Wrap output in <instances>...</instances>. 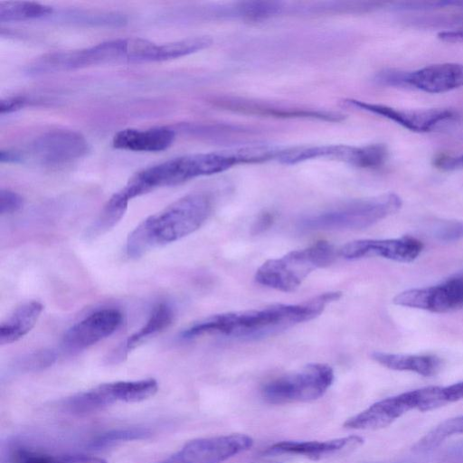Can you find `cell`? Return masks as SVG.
I'll return each instance as SVG.
<instances>
[{"instance_id":"cell-29","label":"cell","mask_w":463,"mask_h":463,"mask_svg":"<svg viewBox=\"0 0 463 463\" xmlns=\"http://www.w3.org/2000/svg\"><path fill=\"white\" fill-rule=\"evenodd\" d=\"M152 433L151 429L140 426L113 429L94 437L88 446L93 449H101L122 442L146 439Z\"/></svg>"},{"instance_id":"cell-33","label":"cell","mask_w":463,"mask_h":463,"mask_svg":"<svg viewBox=\"0 0 463 463\" xmlns=\"http://www.w3.org/2000/svg\"><path fill=\"white\" fill-rule=\"evenodd\" d=\"M435 236L442 241H455L463 238V222L447 221L436 229Z\"/></svg>"},{"instance_id":"cell-15","label":"cell","mask_w":463,"mask_h":463,"mask_svg":"<svg viewBox=\"0 0 463 463\" xmlns=\"http://www.w3.org/2000/svg\"><path fill=\"white\" fill-rule=\"evenodd\" d=\"M363 443L364 439L356 435L327 440H283L268 447L263 455H295L319 460L350 451Z\"/></svg>"},{"instance_id":"cell-3","label":"cell","mask_w":463,"mask_h":463,"mask_svg":"<svg viewBox=\"0 0 463 463\" xmlns=\"http://www.w3.org/2000/svg\"><path fill=\"white\" fill-rule=\"evenodd\" d=\"M241 163H244L241 148L183 156L137 173L119 191L128 200H131L157 187L175 185L198 176L222 173Z\"/></svg>"},{"instance_id":"cell-11","label":"cell","mask_w":463,"mask_h":463,"mask_svg":"<svg viewBox=\"0 0 463 463\" xmlns=\"http://www.w3.org/2000/svg\"><path fill=\"white\" fill-rule=\"evenodd\" d=\"M395 305L444 313L463 307V277L451 278L439 285L411 288L396 295Z\"/></svg>"},{"instance_id":"cell-13","label":"cell","mask_w":463,"mask_h":463,"mask_svg":"<svg viewBox=\"0 0 463 463\" xmlns=\"http://www.w3.org/2000/svg\"><path fill=\"white\" fill-rule=\"evenodd\" d=\"M422 247L419 240L411 236L386 240L366 239L345 244L339 253L348 260L382 257L400 262H411L420 255Z\"/></svg>"},{"instance_id":"cell-36","label":"cell","mask_w":463,"mask_h":463,"mask_svg":"<svg viewBox=\"0 0 463 463\" xmlns=\"http://www.w3.org/2000/svg\"><path fill=\"white\" fill-rule=\"evenodd\" d=\"M433 165L443 171L463 170V154L438 156L435 158Z\"/></svg>"},{"instance_id":"cell-37","label":"cell","mask_w":463,"mask_h":463,"mask_svg":"<svg viewBox=\"0 0 463 463\" xmlns=\"http://www.w3.org/2000/svg\"><path fill=\"white\" fill-rule=\"evenodd\" d=\"M25 104V99L20 96L9 97L0 100V113L6 114L22 109Z\"/></svg>"},{"instance_id":"cell-28","label":"cell","mask_w":463,"mask_h":463,"mask_svg":"<svg viewBox=\"0 0 463 463\" xmlns=\"http://www.w3.org/2000/svg\"><path fill=\"white\" fill-rule=\"evenodd\" d=\"M463 433V415L448 419L433 428L413 446L415 452H428L438 448L445 439Z\"/></svg>"},{"instance_id":"cell-25","label":"cell","mask_w":463,"mask_h":463,"mask_svg":"<svg viewBox=\"0 0 463 463\" xmlns=\"http://www.w3.org/2000/svg\"><path fill=\"white\" fill-rule=\"evenodd\" d=\"M107 386L115 403L142 402L154 396L158 390V383L153 378L107 383Z\"/></svg>"},{"instance_id":"cell-34","label":"cell","mask_w":463,"mask_h":463,"mask_svg":"<svg viewBox=\"0 0 463 463\" xmlns=\"http://www.w3.org/2000/svg\"><path fill=\"white\" fill-rule=\"evenodd\" d=\"M23 197L11 190L2 189L0 192V213H13L23 206Z\"/></svg>"},{"instance_id":"cell-27","label":"cell","mask_w":463,"mask_h":463,"mask_svg":"<svg viewBox=\"0 0 463 463\" xmlns=\"http://www.w3.org/2000/svg\"><path fill=\"white\" fill-rule=\"evenodd\" d=\"M52 13V6L36 2H0V21L2 23L37 19Z\"/></svg>"},{"instance_id":"cell-4","label":"cell","mask_w":463,"mask_h":463,"mask_svg":"<svg viewBox=\"0 0 463 463\" xmlns=\"http://www.w3.org/2000/svg\"><path fill=\"white\" fill-rule=\"evenodd\" d=\"M150 43L141 38H126L68 52L50 53L32 67L37 72L55 71L117 62H146Z\"/></svg>"},{"instance_id":"cell-26","label":"cell","mask_w":463,"mask_h":463,"mask_svg":"<svg viewBox=\"0 0 463 463\" xmlns=\"http://www.w3.org/2000/svg\"><path fill=\"white\" fill-rule=\"evenodd\" d=\"M128 200L118 191L105 203L100 213L89 228L87 237L95 238L111 230L124 216Z\"/></svg>"},{"instance_id":"cell-8","label":"cell","mask_w":463,"mask_h":463,"mask_svg":"<svg viewBox=\"0 0 463 463\" xmlns=\"http://www.w3.org/2000/svg\"><path fill=\"white\" fill-rule=\"evenodd\" d=\"M374 81L383 86L411 88L432 94L445 93L463 86V64L435 63L411 71L386 69L375 75Z\"/></svg>"},{"instance_id":"cell-35","label":"cell","mask_w":463,"mask_h":463,"mask_svg":"<svg viewBox=\"0 0 463 463\" xmlns=\"http://www.w3.org/2000/svg\"><path fill=\"white\" fill-rule=\"evenodd\" d=\"M55 361V354L50 351H43L34 354L32 357L25 359L23 366L26 370H38L50 366Z\"/></svg>"},{"instance_id":"cell-24","label":"cell","mask_w":463,"mask_h":463,"mask_svg":"<svg viewBox=\"0 0 463 463\" xmlns=\"http://www.w3.org/2000/svg\"><path fill=\"white\" fill-rule=\"evenodd\" d=\"M104 384L78 392L63 401L64 410L74 415H86L100 411L114 404Z\"/></svg>"},{"instance_id":"cell-23","label":"cell","mask_w":463,"mask_h":463,"mask_svg":"<svg viewBox=\"0 0 463 463\" xmlns=\"http://www.w3.org/2000/svg\"><path fill=\"white\" fill-rule=\"evenodd\" d=\"M3 463H108L102 458L85 454L52 455L24 446L12 448Z\"/></svg>"},{"instance_id":"cell-21","label":"cell","mask_w":463,"mask_h":463,"mask_svg":"<svg viewBox=\"0 0 463 463\" xmlns=\"http://www.w3.org/2000/svg\"><path fill=\"white\" fill-rule=\"evenodd\" d=\"M372 358L383 366L396 371H410L423 376H433L441 368V360L430 354H397L374 352Z\"/></svg>"},{"instance_id":"cell-5","label":"cell","mask_w":463,"mask_h":463,"mask_svg":"<svg viewBox=\"0 0 463 463\" xmlns=\"http://www.w3.org/2000/svg\"><path fill=\"white\" fill-rule=\"evenodd\" d=\"M335 259V249L327 241H317L280 258L266 260L256 271L257 283L283 292L297 289L317 269L329 266Z\"/></svg>"},{"instance_id":"cell-22","label":"cell","mask_w":463,"mask_h":463,"mask_svg":"<svg viewBox=\"0 0 463 463\" xmlns=\"http://www.w3.org/2000/svg\"><path fill=\"white\" fill-rule=\"evenodd\" d=\"M173 319L174 311L169 305L165 303L157 305L146 323L138 331L131 335L126 340L124 345L116 352L111 358L112 362L121 361L144 340L167 328Z\"/></svg>"},{"instance_id":"cell-17","label":"cell","mask_w":463,"mask_h":463,"mask_svg":"<svg viewBox=\"0 0 463 463\" xmlns=\"http://www.w3.org/2000/svg\"><path fill=\"white\" fill-rule=\"evenodd\" d=\"M276 158L283 164L294 165L310 159L329 158L361 166L363 147L346 145L295 146L279 149Z\"/></svg>"},{"instance_id":"cell-19","label":"cell","mask_w":463,"mask_h":463,"mask_svg":"<svg viewBox=\"0 0 463 463\" xmlns=\"http://www.w3.org/2000/svg\"><path fill=\"white\" fill-rule=\"evenodd\" d=\"M222 106L229 109H234L243 113L268 115L282 118H312L329 121H339L343 116L338 113H333L322 110L304 109H288L278 108L265 104H259L255 101L224 99L220 101Z\"/></svg>"},{"instance_id":"cell-1","label":"cell","mask_w":463,"mask_h":463,"mask_svg":"<svg viewBox=\"0 0 463 463\" xmlns=\"http://www.w3.org/2000/svg\"><path fill=\"white\" fill-rule=\"evenodd\" d=\"M340 297L339 291L326 292L299 304H275L213 315L185 329L182 338L192 339L206 334L248 338L272 335L318 317L327 304Z\"/></svg>"},{"instance_id":"cell-9","label":"cell","mask_w":463,"mask_h":463,"mask_svg":"<svg viewBox=\"0 0 463 463\" xmlns=\"http://www.w3.org/2000/svg\"><path fill=\"white\" fill-rule=\"evenodd\" d=\"M348 106L379 115L414 132L428 133L443 129L460 118V113L449 108L397 109L356 99H347Z\"/></svg>"},{"instance_id":"cell-30","label":"cell","mask_w":463,"mask_h":463,"mask_svg":"<svg viewBox=\"0 0 463 463\" xmlns=\"http://www.w3.org/2000/svg\"><path fill=\"white\" fill-rule=\"evenodd\" d=\"M212 39L208 36L190 37L159 45L158 61L180 58L210 46Z\"/></svg>"},{"instance_id":"cell-20","label":"cell","mask_w":463,"mask_h":463,"mask_svg":"<svg viewBox=\"0 0 463 463\" xmlns=\"http://www.w3.org/2000/svg\"><path fill=\"white\" fill-rule=\"evenodd\" d=\"M38 301H30L16 307L0 325V345L14 343L25 335L36 324L43 311Z\"/></svg>"},{"instance_id":"cell-14","label":"cell","mask_w":463,"mask_h":463,"mask_svg":"<svg viewBox=\"0 0 463 463\" xmlns=\"http://www.w3.org/2000/svg\"><path fill=\"white\" fill-rule=\"evenodd\" d=\"M122 319V314L114 308L96 311L67 330L62 345L71 352L86 349L112 335Z\"/></svg>"},{"instance_id":"cell-32","label":"cell","mask_w":463,"mask_h":463,"mask_svg":"<svg viewBox=\"0 0 463 463\" xmlns=\"http://www.w3.org/2000/svg\"><path fill=\"white\" fill-rule=\"evenodd\" d=\"M282 5L277 1H245L239 3L232 14L250 20H260L280 13Z\"/></svg>"},{"instance_id":"cell-10","label":"cell","mask_w":463,"mask_h":463,"mask_svg":"<svg viewBox=\"0 0 463 463\" xmlns=\"http://www.w3.org/2000/svg\"><path fill=\"white\" fill-rule=\"evenodd\" d=\"M253 445L246 434H228L188 441L178 451L155 463H222Z\"/></svg>"},{"instance_id":"cell-2","label":"cell","mask_w":463,"mask_h":463,"mask_svg":"<svg viewBox=\"0 0 463 463\" xmlns=\"http://www.w3.org/2000/svg\"><path fill=\"white\" fill-rule=\"evenodd\" d=\"M208 195L190 194L141 222L128 235L127 254L142 257L150 250L176 241L198 230L210 215Z\"/></svg>"},{"instance_id":"cell-38","label":"cell","mask_w":463,"mask_h":463,"mask_svg":"<svg viewBox=\"0 0 463 463\" xmlns=\"http://www.w3.org/2000/svg\"><path fill=\"white\" fill-rule=\"evenodd\" d=\"M444 388L449 403L463 399V382L456 383Z\"/></svg>"},{"instance_id":"cell-12","label":"cell","mask_w":463,"mask_h":463,"mask_svg":"<svg viewBox=\"0 0 463 463\" xmlns=\"http://www.w3.org/2000/svg\"><path fill=\"white\" fill-rule=\"evenodd\" d=\"M84 137L71 130H55L36 138L29 146V156L46 165L65 164L86 154Z\"/></svg>"},{"instance_id":"cell-7","label":"cell","mask_w":463,"mask_h":463,"mask_svg":"<svg viewBox=\"0 0 463 463\" xmlns=\"http://www.w3.org/2000/svg\"><path fill=\"white\" fill-rule=\"evenodd\" d=\"M334 378V370L328 364H309L266 383L261 395L267 402L276 405L312 402L324 395Z\"/></svg>"},{"instance_id":"cell-31","label":"cell","mask_w":463,"mask_h":463,"mask_svg":"<svg viewBox=\"0 0 463 463\" xmlns=\"http://www.w3.org/2000/svg\"><path fill=\"white\" fill-rule=\"evenodd\" d=\"M413 409L428 411L442 407L449 402L445 388L429 386L409 392Z\"/></svg>"},{"instance_id":"cell-6","label":"cell","mask_w":463,"mask_h":463,"mask_svg":"<svg viewBox=\"0 0 463 463\" xmlns=\"http://www.w3.org/2000/svg\"><path fill=\"white\" fill-rule=\"evenodd\" d=\"M402 202L393 193L358 199L304 218L308 230H357L367 228L395 213Z\"/></svg>"},{"instance_id":"cell-16","label":"cell","mask_w":463,"mask_h":463,"mask_svg":"<svg viewBox=\"0 0 463 463\" xmlns=\"http://www.w3.org/2000/svg\"><path fill=\"white\" fill-rule=\"evenodd\" d=\"M409 392L381 400L354 416L347 419L343 426L351 430H380L412 410Z\"/></svg>"},{"instance_id":"cell-18","label":"cell","mask_w":463,"mask_h":463,"mask_svg":"<svg viewBox=\"0 0 463 463\" xmlns=\"http://www.w3.org/2000/svg\"><path fill=\"white\" fill-rule=\"evenodd\" d=\"M175 139V132L166 127L146 129L126 128L115 134V148L137 152H160L168 148Z\"/></svg>"}]
</instances>
